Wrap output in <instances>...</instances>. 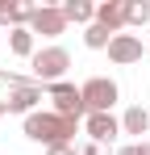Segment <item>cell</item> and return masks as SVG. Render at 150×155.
<instances>
[{
  "label": "cell",
  "instance_id": "ba28073f",
  "mask_svg": "<svg viewBox=\"0 0 150 155\" xmlns=\"http://www.w3.org/2000/svg\"><path fill=\"white\" fill-rule=\"evenodd\" d=\"M83 130H88V138H92L96 147H104V143H113V138L121 134V122H117L113 113H88V117H83Z\"/></svg>",
  "mask_w": 150,
  "mask_h": 155
},
{
  "label": "cell",
  "instance_id": "4fadbf2b",
  "mask_svg": "<svg viewBox=\"0 0 150 155\" xmlns=\"http://www.w3.org/2000/svg\"><path fill=\"white\" fill-rule=\"evenodd\" d=\"M113 38H117V34H108V29H104V25H96V21L83 29V42H88L92 51H108V42H113Z\"/></svg>",
  "mask_w": 150,
  "mask_h": 155
},
{
  "label": "cell",
  "instance_id": "277c9868",
  "mask_svg": "<svg viewBox=\"0 0 150 155\" xmlns=\"http://www.w3.org/2000/svg\"><path fill=\"white\" fill-rule=\"evenodd\" d=\"M79 97H83V109L88 113H113V105H117V84L113 80H104V76H92L83 88H79Z\"/></svg>",
  "mask_w": 150,
  "mask_h": 155
},
{
  "label": "cell",
  "instance_id": "2e32d148",
  "mask_svg": "<svg viewBox=\"0 0 150 155\" xmlns=\"http://www.w3.org/2000/svg\"><path fill=\"white\" fill-rule=\"evenodd\" d=\"M46 155H79V151H75L71 143H63V147H50V151H46Z\"/></svg>",
  "mask_w": 150,
  "mask_h": 155
},
{
  "label": "cell",
  "instance_id": "9a60e30c",
  "mask_svg": "<svg viewBox=\"0 0 150 155\" xmlns=\"http://www.w3.org/2000/svg\"><path fill=\"white\" fill-rule=\"evenodd\" d=\"M117 155H150V143H129V147H121Z\"/></svg>",
  "mask_w": 150,
  "mask_h": 155
},
{
  "label": "cell",
  "instance_id": "ac0fdd59",
  "mask_svg": "<svg viewBox=\"0 0 150 155\" xmlns=\"http://www.w3.org/2000/svg\"><path fill=\"white\" fill-rule=\"evenodd\" d=\"M146 59H150V42H146Z\"/></svg>",
  "mask_w": 150,
  "mask_h": 155
},
{
  "label": "cell",
  "instance_id": "5bb4252c",
  "mask_svg": "<svg viewBox=\"0 0 150 155\" xmlns=\"http://www.w3.org/2000/svg\"><path fill=\"white\" fill-rule=\"evenodd\" d=\"M146 21H150L146 0H125V25H146Z\"/></svg>",
  "mask_w": 150,
  "mask_h": 155
},
{
  "label": "cell",
  "instance_id": "52a82bcc",
  "mask_svg": "<svg viewBox=\"0 0 150 155\" xmlns=\"http://www.w3.org/2000/svg\"><path fill=\"white\" fill-rule=\"evenodd\" d=\"M38 105H42V84H21V88H13L8 92V101H4V113H38Z\"/></svg>",
  "mask_w": 150,
  "mask_h": 155
},
{
  "label": "cell",
  "instance_id": "d6986e66",
  "mask_svg": "<svg viewBox=\"0 0 150 155\" xmlns=\"http://www.w3.org/2000/svg\"><path fill=\"white\" fill-rule=\"evenodd\" d=\"M0 113H4V101H0Z\"/></svg>",
  "mask_w": 150,
  "mask_h": 155
},
{
  "label": "cell",
  "instance_id": "9c48e42d",
  "mask_svg": "<svg viewBox=\"0 0 150 155\" xmlns=\"http://www.w3.org/2000/svg\"><path fill=\"white\" fill-rule=\"evenodd\" d=\"M96 25H104L108 34H121L125 29V0H104V4H96Z\"/></svg>",
  "mask_w": 150,
  "mask_h": 155
},
{
  "label": "cell",
  "instance_id": "6da1fadb",
  "mask_svg": "<svg viewBox=\"0 0 150 155\" xmlns=\"http://www.w3.org/2000/svg\"><path fill=\"white\" fill-rule=\"evenodd\" d=\"M75 126H79V122L58 117L54 109H38V113L25 117V138L46 143V147H63V143H71V138H75Z\"/></svg>",
  "mask_w": 150,
  "mask_h": 155
},
{
  "label": "cell",
  "instance_id": "7c38bea8",
  "mask_svg": "<svg viewBox=\"0 0 150 155\" xmlns=\"http://www.w3.org/2000/svg\"><path fill=\"white\" fill-rule=\"evenodd\" d=\"M8 51L21 54V59H33V34L29 29H8Z\"/></svg>",
  "mask_w": 150,
  "mask_h": 155
},
{
  "label": "cell",
  "instance_id": "8992f818",
  "mask_svg": "<svg viewBox=\"0 0 150 155\" xmlns=\"http://www.w3.org/2000/svg\"><path fill=\"white\" fill-rule=\"evenodd\" d=\"M146 54V46H142V38L138 34H117L113 42H108V59L117 63V67H129V63H138Z\"/></svg>",
  "mask_w": 150,
  "mask_h": 155
},
{
  "label": "cell",
  "instance_id": "8fae6325",
  "mask_svg": "<svg viewBox=\"0 0 150 155\" xmlns=\"http://www.w3.org/2000/svg\"><path fill=\"white\" fill-rule=\"evenodd\" d=\"M150 130V113L142 109V105H129L125 109V117H121V134H133V138H142Z\"/></svg>",
  "mask_w": 150,
  "mask_h": 155
},
{
  "label": "cell",
  "instance_id": "3957f363",
  "mask_svg": "<svg viewBox=\"0 0 150 155\" xmlns=\"http://www.w3.org/2000/svg\"><path fill=\"white\" fill-rule=\"evenodd\" d=\"M46 97L54 101V113H58V117H71V122H83V117H88L79 88H75V84H67V80H58V84H46Z\"/></svg>",
  "mask_w": 150,
  "mask_h": 155
},
{
  "label": "cell",
  "instance_id": "e0dca14e",
  "mask_svg": "<svg viewBox=\"0 0 150 155\" xmlns=\"http://www.w3.org/2000/svg\"><path fill=\"white\" fill-rule=\"evenodd\" d=\"M79 155H100V147H96V143H83V147H79Z\"/></svg>",
  "mask_w": 150,
  "mask_h": 155
},
{
  "label": "cell",
  "instance_id": "7a4b0ae2",
  "mask_svg": "<svg viewBox=\"0 0 150 155\" xmlns=\"http://www.w3.org/2000/svg\"><path fill=\"white\" fill-rule=\"evenodd\" d=\"M29 67H33L38 84H58L67 76V67H71V54H67V46H46V51H33Z\"/></svg>",
  "mask_w": 150,
  "mask_h": 155
},
{
  "label": "cell",
  "instance_id": "5b68a950",
  "mask_svg": "<svg viewBox=\"0 0 150 155\" xmlns=\"http://www.w3.org/2000/svg\"><path fill=\"white\" fill-rule=\"evenodd\" d=\"M67 29V17L58 4H38L33 17H29V34H42V38H58Z\"/></svg>",
  "mask_w": 150,
  "mask_h": 155
},
{
  "label": "cell",
  "instance_id": "30bf717a",
  "mask_svg": "<svg viewBox=\"0 0 150 155\" xmlns=\"http://www.w3.org/2000/svg\"><path fill=\"white\" fill-rule=\"evenodd\" d=\"M58 8H63V17H67V25H92V21H96V4H92V0H63V4H58Z\"/></svg>",
  "mask_w": 150,
  "mask_h": 155
}]
</instances>
